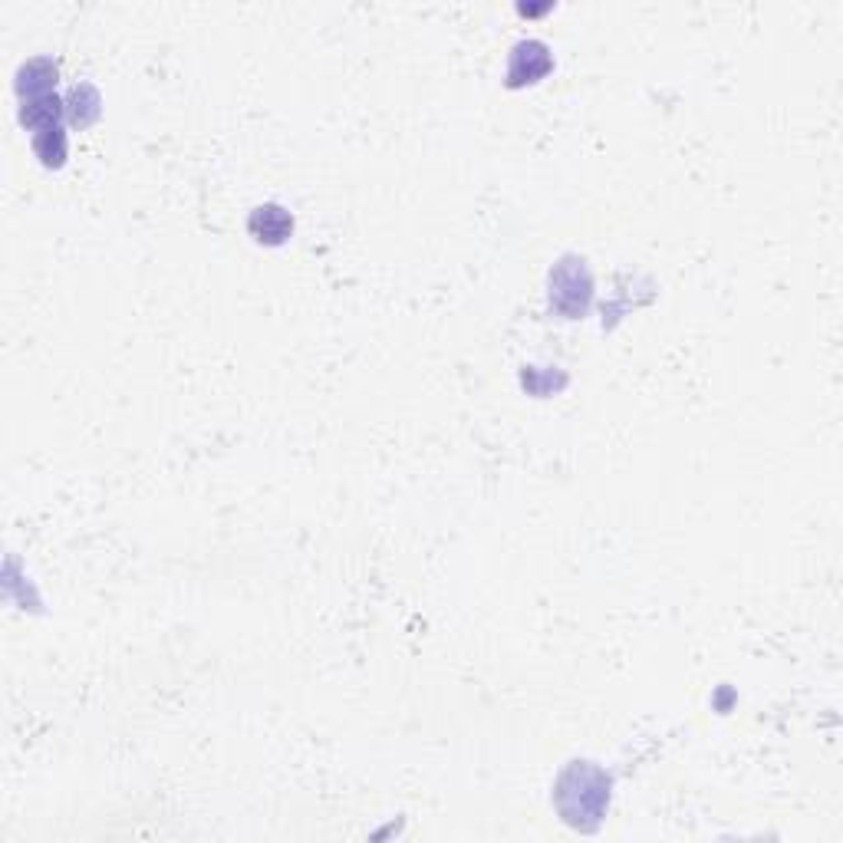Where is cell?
<instances>
[{"mask_svg":"<svg viewBox=\"0 0 843 843\" xmlns=\"http://www.w3.org/2000/svg\"><path fill=\"white\" fill-rule=\"evenodd\" d=\"M56 86V66L50 60H33L17 73V93L20 99H37L53 93Z\"/></svg>","mask_w":843,"mask_h":843,"instance_id":"3957f363","label":"cell"},{"mask_svg":"<svg viewBox=\"0 0 843 843\" xmlns=\"http://www.w3.org/2000/svg\"><path fill=\"white\" fill-rule=\"evenodd\" d=\"M33 149L43 159V165L50 168H60L66 159V136H63V126H50V129H40L37 139H33Z\"/></svg>","mask_w":843,"mask_h":843,"instance_id":"277c9868","label":"cell"},{"mask_svg":"<svg viewBox=\"0 0 843 843\" xmlns=\"http://www.w3.org/2000/svg\"><path fill=\"white\" fill-rule=\"evenodd\" d=\"M251 231L257 234V241L280 244L294 231V221H290V215L280 205H264L251 215Z\"/></svg>","mask_w":843,"mask_h":843,"instance_id":"6da1fadb","label":"cell"},{"mask_svg":"<svg viewBox=\"0 0 843 843\" xmlns=\"http://www.w3.org/2000/svg\"><path fill=\"white\" fill-rule=\"evenodd\" d=\"M534 60H537V63L550 60L544 43H537V40L517 43V47H514V60H511V86H517V83H534L537 76L547 73L544 66H534Z\"/></svg>","mask_w":843,"mask_h":843,"instance_id":"7a4b0ae2","label":"cell"}]
</instances>
